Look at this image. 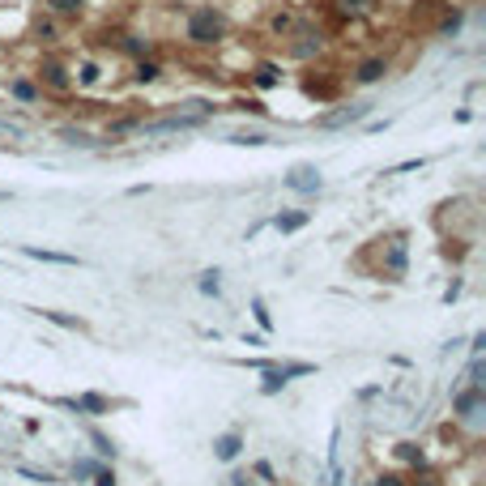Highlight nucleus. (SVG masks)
<instances>
[{
    "instance_id": "nucleus-1",
    "label": "nucleus",
    "mask_w": 486,
    "mask_h": 486,
    "mask_svg": "<svg viewBox=\"0 0 486 486\" xmlns=\"http://www.w3.org/2000/svg\"><path fill=\"white\" fill-rule=\"evenodd\" d=\"M227 34H231V18H227L218 5H196V9L184 18V43H188V47L209 51V47L227 43Z\"/></svg>"
},
{
    "instance_id": "nucleus-2",
    "label": "nucleus",
    "mask_w": 486,
    "mask_h": 486,
    "mask_svg": "<svg viewBox=\"0 0 486 486\" xmlns=\"http://www.w3.org/2000/svg\"><path fill=\"white\" fill-rule=\"evenodd\" d=\"M34 81H39L43 94H47V90H51V94H69V90H73V73H69V65L56 60V56H43V60H39Z\"/></svg>"
},
{
    "instance_id": "nucleus-3",
    "label": "nucleus",
    "mask_w": 486,
    "mask_h": 486,
    "mask_svg": "<svg viewBox=\"0 0 486 486\" xmlns=\"http://www.w3.org/2000/svg\"><path fill=\"white\" fill-rule=\"evenodd\" d=\"M389 73H393V60H389V56H363V60L350 69V81H354V86H380Z\"/></svg>"
},
{
    "instance_id": "nucleus-4",
    "label": "nucleus",
    "mask_w": 486,
    "mask_h": 486,
    "mask_svg": "<svg viewBox=\"0 0 486 486\" xmlns=\"http://www.w3.org/2000/svg\"><path fill=\"white\" fill-rule=\"evenodd\" d=\"M286 39H290V47H286L290 60H316L324 51V34L320 30H290Z\"/></svg>"
},
{
    "instance_id": "nucleus-5",
    "label": "nucleus",
    "mask_w": 486,
    "mask_h": 486,
    "mask_svg": "<svg viewBox=\"0 0 486 486\" xmlns=\"http://www.w3.org/2000/svg\"><path fill=\"white\" fill-rule=\"evenodd\" d=\"M9 94H13L18 102H26V107L43 102V90H39V81H30V77H13V81H9Z\"/></svg>"
},
{
    "instance_id": "nucleus-6",
    "label": "nucleus",
    "mask_w": 486,
    "mask_h": 486,
    "mask_svg": "<svg viewBox=\"0 0 486 486\" xmlns=\"http://www.w3.org/2000/svg\"><path fill=\"white\" fill-rule=\"evenodd\" d=\"M145 128V116H120V120H107V141H120L128 133H141Z\"/></svg>"
},
{
    "instance_id": "nucleus-7",
    "label": "nucleus",
    "mask_w": 486,
    "mask_h": 486,
    "mask_svg": "<svg viewBox=\"0 0 486 486\" xmlns=\"http://www.w3.org/2000/svg\"><path fill=\"white\" fill-rule=\"evenodd\" d=\"M239 448H243V436H239V431H227V436L213 440V457H218V461H235Z\"/></svg>"
},
{
    "instance_id": "nucleus-8",
    "label": "nucleus",
    "mask_w": 486,
    "mask_h": 486,
    "mask_svg": "<svg viewBox=\"0 0 486 486\" xmlns=\"http://www.w3.org/2000/svg\"><path fill=\"white\" fill-rule=\"evenodd\" d=\"M102 81V65L98 60H77V69H73V86H98Z\"/></svg>"
},
{
    "instance_id": "nucleus-9",
    "label": "nucleus",
    "mask_w": 486,
    "mask_h": 486,
    "mask_svg": "<svg viewBox=\"0 0 486 486\" xmlns=\"http://www.w3.org/2000/svg\"><path fill=\"white\" fill-rule=\"evenodd\" d=\"M43 9L51 18H81L86 13V0H43Z\"/></svg>"
},
{
    "instance_id": "nucleus-10",
    "label": "nucleus",
    "mask_w": 486,
    "mask_h": 486,
    "mask_svg": "<svg viewBox=\"0 0 486 486\" xmlns=\"http://www.w3.org/2000/svg\"><path fill=\"white\" fill-rule=\"evenodd\" d=\"M65 405L77 410V414H107V410H112V401L98 397V393H86V397H77V401H65Z\"/></svg>"
},
{
    "instance_id": "nucleus-11",
    "label": "nucleus",
    "mask_w": 486,
    "mask_h": 486,
    "mask_svg": "<svg viewBox=\"0 0 486 486\" xmlns=\"http://www.w3.org/2000/svg\"><path fill=\"white\" fill-rule=\"evenodd\" d=\"M201 124V116H167V120H158V124H145L149 133H184V128H196Z\"/></svg>"
},
{
    "instance_id": "nucleus-12",
    "label": "nucleus",
    "mask_w": 486,
    "mask_h": 486,
    "mask_svg": "<svg viewBox=\"0 0 486 486\" xmlns=\"http://www.w3.org/2000/svg\"><path fill=\"white\" fill-rule=\"evenodd\" d=\"M307 218H311L307 209H290V213H278L274 227H278L282 235H290V231H303V227H307Z\"/></svg>"
},
{
    "instance_id": "nucleus-13",
    "label": "nucleus",
    "mask_w": 486,
    "mask_h": 486,
    "mask_svg": "<svg viewBox=\"0 0 486 486\" xmlns=\"http://www.w3.org/2000/svg\"><path fill=\"white\" fill-rule=\"evenodd\" d=\"M158 77H162V65H158V60H137V65H133V81H137V86H154Z\"/></svg>"
},
{
    "instance_id": "nucleus-14",
    "label": "nucleus",
    "mask_w": 486,
    "mask_h": 486,
    "mask_svg": "<svg viewBox=\"0 0 486 486\" xmlns=\"http://www.w3.org/2000/svg\"><path fill=\"white\" fill-rule=\"evenodd\" d=\"M478 410H482V389L473 384L469 393H461V397H457V414H461V418H473Z\"/></svg>"
},
{
    "instance_id": "nucleus-15",
    "label": "nucleus",
    "mask_w": 486,
    "mask_h": 486,
    "mask_svg": "<svg viewBox=\"0 0 486 486\" xmlns=\"http://www.w3.org/2000/svg\"><path fill=\"white\" fill-rule=\"evenodd\" d=\"M120 51H124V56H137V60H145V56H149V43H145L141 34H124V39H120Z\"/></svg>"
},
{
    "instance_id": "nucleus-16",
    "label": "nucleus",
    "mask_w": 486,
    "mask_h": 486,
    "mask_svg": "<svg viewBox=\"0 0 486 486\" xmlns=\"http://www.w3.org/2000/svg\"><path fill=\"white\" fill-rule=\"evenodd\" d=\"M461 22H465V13H461V9H448V13L440 18L436 34H440V39H448V34H457V30H461Z\"/></svg>"
},
{
    "instance_id": "nucleus-17",
    "label": "nucleus",
    "mask_w": 486,
    "mask_h": 486,
    "mask_svg": "<svg viewBox=\"0 0 486 486\" xmlns=\"http://www.w3.org/2000/svg\"><path fill=\"white\" fill-rule=\"evenodd\" d=\"M26 256H34V260H51V264H77V256H69V252H47V248H26Z\"/></svg>"
},
{
    "instance_id": "nucleus-18",
    "label": "nucleus",
    "mask_w": 486,
    "mask_h": 486,
    "mask_svg": "<svg viewBox=\"0 0 486 486\" xmlns=\"http://www.w3.org/2000/svg\"><path fill=\"white\" fill-rule=\"evenodd\" d=\"M269 30H274V34H282V39H286V34L295 30V13H286V9H278L274 18H269Z\"/></svg>"
},
{
    "instance_id": "nucleus-19",
    "label": "nucleus",
    "mask_w": 486,
    "mask_h": 486,
    "mask_svg": "<svg viewBox=\"0 0 486 486\" xmlns=\"http://www.w3.org/2000/svg\"><path fill=\"white\" fill-rule=\"evenodd\" d=\"M290 188H303V192H311V188H320V171H295V180H286Z\"/></svg>"
},
{
    "instance_id": "nucleus-20",
    "label": "nucleus",
    "mask_w": 486,
    "mask_h": 486,
    "mask_svg": "<svg viewBox=\"0 0 486 486\" xmlns=\"http://www.w3.org/2000/svg\"><path fill=\"white\" fill-rule=\"evenodd\" d=\"M252 81H256L260 90H269V86H278L282 77H278V69H274V65H256V77H252Z\"/></svg>"
},
{
    "instance_id": "nucleus-21",
    "label": "nucleus",
    "mask_w": 486,
    "mask_h": 486,
    "mask_svg": "<svg viewBox=\"0 0 486 486\" xmlns=\"http://www.w3.org/2000/svg\"><path fill=\"white\" fill-rule=\"evenodd\" d=\"M307 94H316V98H333L337 86H333V81H316V77H307Z\"/></svg>"
},
{
    "instance_id": "nucleus-22",
    "label": "nucleus",
    "mask_w": 486,
    "mask_h": 486,
    "mask_svg": "<svg viewBox=\"0 0 486 486\" xmlns=\"http://www.w3.org/2000/svg\"><path fill=\"white\" fill-rule=\"evenodd\" d=\"M39 316H47V320L65 324V329H86V320H77V316H65V311H39Z\"/></svg>"
},
{
    "instance_id": "nucleus-23",
    "label": "nucleus",
    "mask_w": 486,
    "mask_h": 486,
    "mask_svg": "<svg viewBox=\"0 0 486 486\" xmlns=\"http://www.w3.org/2000/svg\"><path fill=\"white\" fill-rule=\"evenodd\" d=\"M375 0H337V9L342 13H363V9H371Z\"/></svg>"
},
{
    "instance_id": "nucleus-24",
    "label": "nucleus",
    "mask_w": 486,
    "mask_h": 486,
    "mask_svg": "<svg viewBox=\"0 0 486 486\" xmlns=\"http://www.w3.org/2000/svg\"><path fill=\"white\" fill-rule=\"evenodd\" d=\"M231 141H235V145H264L269 137H264V133H235Z\"/></svg>"
},
{
    "instance_id": "nucleus-25",
    "label": "nucleus",
    "mask_w": 486,
    "mask_h": 486,
    "mask_svg": "<svg viewBox=\"0 0 486 486\" xmlns=\"http://www.w3.org/2000/svg\"><path fill=\"white\" fill-rule=\"evenodd\" d=\"M90 440H94V448H98L102 457H116V444H112V440H107V436H98V431H94V436H90Z\"/></svg>"
},
{
    "instance_id": "nucleus-26",
    "label": "nucleus",
    "mask_w": 486,
    "mask_h": 486,
    "mask_svg": "<svg viewBox=\"0 0 486 486\" xmlns=\"http://www.w3.org/2000/svg\"><path fill=\"white\" fill-rule=\"evenodd\" d=\"M375 486H410V482H405L401 473H393V469H389V473H380V478H375Z\"/></svg>"
},
{
    "instance_id": "nucleus-27",
    "label": "nucleus",
    "mask_w": 486,
    "mask_h": 486,
    "mask_svg": "<svg viewBox=\"0 0 486 486\" xmlns=\"http://www.w3.org/2000/svg\"><path fill=\"white\" fill-rule=\"evenodd\" d=\"M34 34H39L43 43H51V39H56V22H39V26H34Z\"/></svg>"
},
{
    "instance_id": "nucleus-28",
    "label": "nucleus",
    "mask_w": 486,
    "mask_h": 486,
    "mask_svg": "<svg viewBox=\"0 0 486 486\" xmlns=\"http://www.w3.org/2000/svg\"><path fill=\"white\" fill-rule=\"evenodd\" d=\"M94 486H116V473L112 469H94Z\"/></svg>"
},
{
    "instance_id": "nucleus-29",
    "label": "nucleus",
    "mask_w": 486,
    "mask_h": 486,
    "mask_svg": "<svg viewBox=\"0 0 486 486\" xmlns=\"http://www.w3.org/2000/svg\"><path fill=\"white\" fill-rule=\"evenodd\" d=\"M65 141H73V145H90V137H86L81 128H65Z\"/></svg>"
},
{
    "instance_id": "nucleus-30",
    "label": "nucleus",
    "mask_w": 486,
    "mask_h": 486,
    "mask_svg": "<svg viewBox=\"0 0 486 486\" xmlns=\"http://www.w3.org/2000/svg\"><path fill=\"white\" fill-rule=\"evenodd\" d=\"M201 290H205V295H218V274H205V282H201Z\"/></svg>"
},
{
    "instance_id": "nucleus-31",
    "label": "nucleus",
    "mask_w": 486,
    "mask_h": 486,
    "mask_svg": "<svg viewBox=\"0 0 486 486\" xmlns=\"http://www.w3.org/2000/svg\"><path fill=\"white\" fill-rule=\"evenodd\" d=\"M256 320H260V329H269V324H274V320H269V311H264V303H256Z\"/></svg>"
},
{
    "instance_id": "nucleus-32",
    "label": "nucleus",
    "mask_w": 486,
    "mask_h": 486,
    "mask_svg": "<svg viewBox=\"0 0 486 486\" xmlns=\"http://www.w3.org/2000/svg\"><path fill=\"white\" fill-rule=\"evenodd\" d=\"M418 486H440V482H436V478H422V482H418Z\"/></svg>"
},
{
    "instance_id": "nucleus-33",
    "label": "nucleus",
    "mask_w": 486,
    "mask_h": 486,
    "mask_svg": "<svg viewBox=\"0 0 486 486\" xmlns=\"http://www.w3.org/2000/svg\"><path fill=\"white\" fill-rule=\"evenodd\" d=\"M235 486H248V478H235Z\"/></svg>"
}]
</instances>
